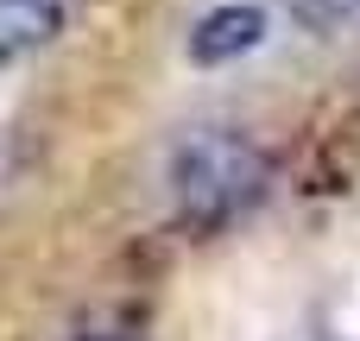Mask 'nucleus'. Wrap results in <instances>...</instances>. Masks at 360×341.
Here are the masks:
<instances>
[{
	"instance_id": "nucleus-1",
	"label": "nucleus",
	"mask_w": 360,
	"mask_h": 341,
	"mask_svg": "<svg viewBox=\"0 0 360 341\" xmlns=\"http://www.w3.org/2000/svg\"><path fill=\"white\" fill-rule=\"evenodd\" d=\"M165 177L190 228H221L266 190V152L240 127H196L177 139Z\"/></svg>"
},
{
	"instance_id": "nucleus-2",
	"label": "nucleus",
	"mask_w": 360,
	"mask_h": 341,
	"mask_svg": "<svg viewBox=\"0 0 360 341\" xmlns=\"http://www.w3.org/2000/svg\"><path fill=\"white\" fill-rule=\"evenodd\" d=\"M70 13H76V0H0V70L57 44Z\"/></svg>"
},
{
	"instance_id": "nucleus-3",
	"label": "nucleus",
	"mask_w": 360,
	"mask_h": 341,
	"mask_svg": "<svg viewBox=\"0 0 360 341\" xmlns=\"http://www.w3.org/2000/svg\"><path fill=\"white\" fill-rule=\"evenodd\" d=\"M259 38H266V13L228 0V6H209V13L190 25V57H196V63H228V57L253 51Z\"/></svg>"
},
{
	"instance_id": "nucleus-4",
	"label": "nucleus",
	"mask_w": 360,
	"mask_h": 341,
	"mask_svg": "<svg viewBox=\"0 0 360 341\" xmlns=\"http://www.w3.org/2000/svg\"><path fill=\"white\" fill-rule=\"evenodd\" d=\"M360 0H297V19L304 25H335V19H354Z\"/></svg>"
},
{
	"instance_id": "nucleus-5",
	"label": "nucleus",
	"mask_w": 360,
	"mask_h": 341,
	"mask_svg": "<svg viewBox=\"0 0 360 341\" xmlns=\"http://www.w3.org/2000/svg\"><path fill=\"white\" fill-rule=\"evenodd\" d=\"M82 341H133V335H82Z\"/></svg>"
}]
</instances>
